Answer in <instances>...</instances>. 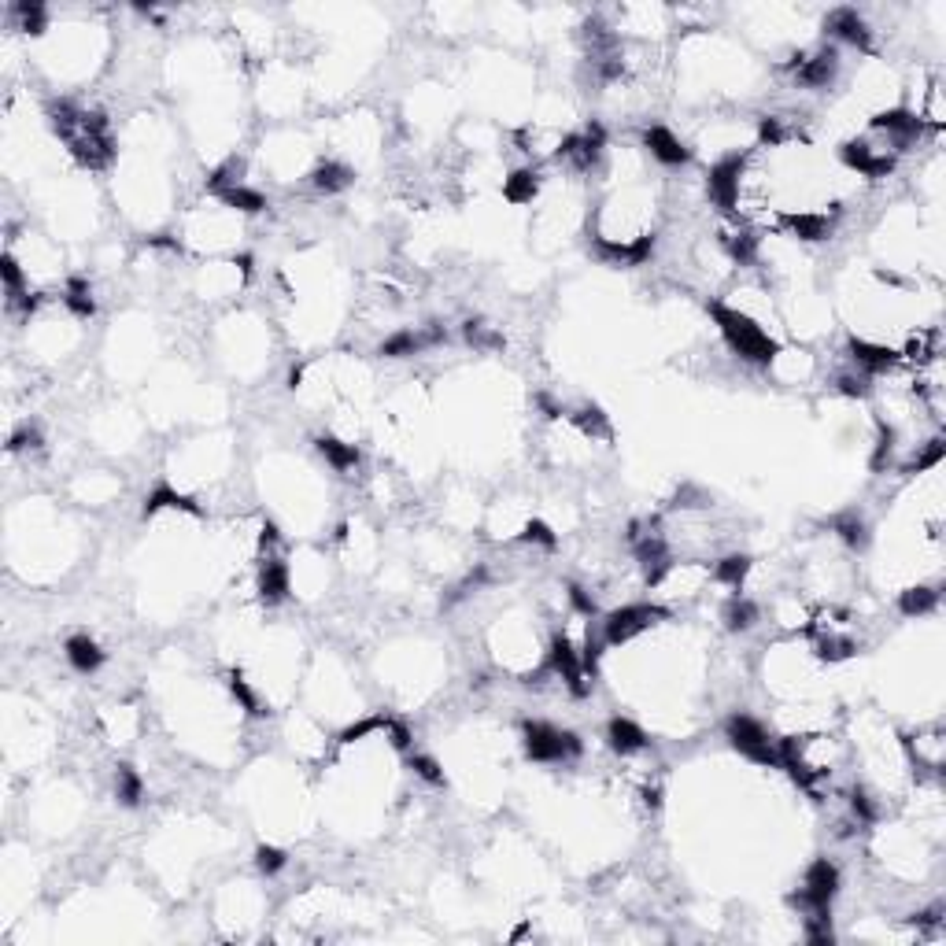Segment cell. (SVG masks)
Wrapping results in <instances>:
<instances>
[{
	"label": "cell",
	"instance_id": "cell-1",
	"mask_svg": "<svg viewBox=\"0 0 946 946\" xmlns=\"http://www.w3.org/2000/svg\"><path fill=\"white\" fill-rule=\"evenodd\" d=\"M52 130H56V137H60L63 145H67V152H71L85 170L108 167L111 156H115L111 126L97 111L74 108V104L60 100V104H52Z\"/></svg>",
	"mask_w": 946,
	"mask_h": 946
},
{
	"label": "cell",
	"instance_id": "cell-2",
	"mask_svg": "<svg viewBox=\"0 0 946 946\" xmlns=\"http://www.w3.org/2000/svg\"><path fill=\"white\" fill-rule=\"evenodd\" d=\"M710 311H714L717 329H721L725 344L736 355H740V359H747V363H758V366H769L773 359H777V352H780L777 337H773V333H769V326H762L758 318L743 315V311H736V307H725V304H714Z\"/></svg>",
	"mask_w": 946,
	"mask_h": 946
},
{
	"label": "cell",
	"instance_id": "cell-3",
	"mask_svg": "<svg viewBox=\"0 0 946 946\" xmlns=\"http://www.w3.org/2000/svg\"><path fill=\"white\" fill-rule=\"evenodd\" d=\"M725 732H728V740H732V747H736L743 758H751V762L758 765H780V740H773V732H769L758 717L732 714Z\"/></svg>",
	"mask_w": 946,
	"mask_h": 946
},
{
	"label": "cell",
	"instance_id": "cell-4",
	"mask_svg": "<svg viewBox=\"0 0 946 946\" xmlns=\"http://www.w3.org/2000/svg\"><path fill=\"white\" fill-rule=\"evenodd\" d=\"M525 751L533 762H573L581 754V740L573 732L547 725V721H533V725H525Z\"/></svg>",
	"mask_w": 946,
	"mask_h": 946
},
{
	"label": "cell",
	"instance_id": "cell-5",
	"mask_svg": "<svg viewBox=\"0 0 946 946\" xmlns=\"http://www.w3.org/2000/svg\"><path fill=\"white\" fill-rule=\"evenodd\" d=\"M643 148H647V156L655 159V163H662V167H684V163L692 159V152L680 141V134H673L662 122L643 130Z\"/></svg>",
	"mask_w": 946,
	"mask_h": 946
},
{
	"label": "cell",
	"instance_id": "cell-6",
	"mask_svg": "<svg viewBox=\"0 0 946 946\" xmlns=\"http://www.w3.org/2000/svg\"><path fill=\"white\" fill-rule=\"evenodd\" d=\"M607 740H610V751L621 754V758H636V754L647 751V732H643L636 721H629V717H614L607 725Z\"/></svg>",
	"mask_w": 946,
	"mask_h": 946
},
{
	"label": "cell",
	"instance_id": "cell-7",
	"mask_svg": "<svg viewBox=\"0 0 946 946\" xmlns=\"http://www.w3.org/2000/svg\"><path fill=\"white\" fill-rule=\"evenodd\" d=\"M536 193H540V167H533V163L510 170L507 178H503V196H507L510 204H533Z\"/></svg>",
	"mask_w": 946,
	"mask_h": 946
},
{
	"label": "cell",
	"instance_id": "cell-8",
	"mask_svg": "<svg viewBox=\"0 0 946 946\" xmlns=\"http://www.w3.org/2000/svg\"><path fill=\"white\" fill-rule=\"evenodd\" d=\"M67 662H71L78 673H97L104 666V651L93 636H71L67 640Z\"/></svg>",
	"mask_w": 946,
	"mask_h": 946
},
{
	"label": "cell",
	"instance_id": "cell-9",
	"mask_svg": "<svg viewBox=\"0 0 946 946\" xmlns=\"http://www.w3.org/2000/svg\"><path fill=\"white\" fill-rule=\"evenodd\" d=\"M352 167H344L340 159H322L315 170H311V185H315L318 193H340V189H348L352 185Z\"/></svg>",
	"mask_w": 946,
	"mask_h": 946
},
{
	"label": "cell",
	"instance_id": "cell-10",
	"mask_svg": "<svg viewBox=\"0 0 946 946\" xmlns=\"http://www.w3.org/2000/svg\"><path fill=\"white\" fill-rule=\"evenodd\" d=\"M318 451L329 459V466L333 470H355L359 466V448H355V440H340V437H318Z\"/></svg>",
	"mask_w": 946,
	"mask_h": 946
},
{
	"label": "cell",
	"instance_id": "cell-11",
	"mask_svg": "<svg viewBox=\"0 0 946 946\" xmlns=\"http://www.w3.org/2000/svg\"><path fill=\"white\" fill-rule=\"evenodd\" d=\"M115 791H119V799L126 802V806H134V802L141 799V780H137V773L130 769V765H119V777H115Z\"/></svg>",
	"mask_w": 946,
	"mask_h": 946
},
{
	"label": "cell",
	"instance_id": "cell-12",
	"mask_svg": "<svg viewBox=\"0 0 946 946\" xmlns=\"http://www.w3.org/2000/svg\"><path fill=\"white\" fill-rule=\"evenodd\" d=\"M285 850H278V847H259L255 850V865H259V873H267V876H274V873H281L285 869Z\"/></svg>",
	"mask_w": 946,
	"mask_h": 946
}]
</instances>
